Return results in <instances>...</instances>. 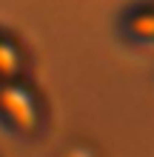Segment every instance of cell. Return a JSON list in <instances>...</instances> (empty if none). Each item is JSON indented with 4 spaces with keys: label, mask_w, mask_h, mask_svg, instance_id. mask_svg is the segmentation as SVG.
Returning <instances> with one entry per match:
<instances>
[{
    "label": "cell",
    "mask_w": 154,
    "mask_h": 157,
    "mask_svg": "<svg viewBox=\"0 0 154 157\" xmlns=\"http://www.w3.org/2000/svg\"><path fill=\"white\" fill-rule=\"evenodd\" d=\"M0 114L12 126L23 128V132H32L37 126V120H40L37 97L23 83H3L0 86Z\"/></svg>",
    "instance_id": "obj_1"
},
{
    "label": "cell",
    "mask_w": 154,
    "mask_h": 157,
    "mask_svg": "<svg viewBox=\"0 0 154 157\" xmlns=\"http://www.w3.org/2000/svg\"><path fill=\"white\" fill-rule=\"evenodd\" d=\"M66 157H97V151L92 146H86V143H77V146H71L66 151Z\"/></svg>",
    "instance_id": "obj_3"
},
{
    "label": "cell",
    "mask_w": 154,
    "mask_h": 157,
    "mask_svg": "<svg viewBox=\"0 0 154 157\" xmlns=\"http://www.w3.org/2000/svg\"><path fill=\"white\" fill-rule=\"evenodd\" d=\"M20 49H17V43L12 40H0V75H14V71H20Z\"/></svg>",
    "instance_id": "obj_2"
}]
</instances>
